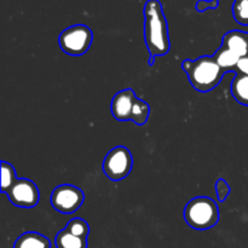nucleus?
I'll list each match as a JSON object with an SVG mask.
<instances>
[{"label": "nucleus", "mask_w": 248, "mask_h": 248, "mask_svg": "<svg viewBox=\"0 0 248 248\" xmlns=\"http://www.w3.org/2000/svg\"><path fill=\"white\" fill-rule=\"evenodd\" d=\"M143 16L144 41L150 55L149 65H153L155 57L166 55L171 47L169 26L159 0H148L143 9Z\"/></svg>", "instance_id": "f257e3e1"}, {"label": "nucleus", "mask_w": 248, "mask_h": 248, "mask_svg": "<svg viewBox=\"0 0 248 248\" xmlns=\"http://www.w3.org/2000/svg\"><path fill=\"white\" fill-rule=\"evenodd\" d=\"M182 69L188 74L191 86L200 92H208L216 89L225 73L213 56H202L194 61H183Z\"/></svg>", "instance_id": "f03ea898"}, {"label": "nucleus", "mask_w": 248, "mask_h": 248, "mask_svg": "<svg viewBox=\"0 0 248 248\" xmlns=\"http://www.w3.org/2000/svg\"><path fill=\"white\" fill-rule=\"evenodd\" d=\"M184 219L193 229H210L219 220V210L212 199L207 196H198L186 203L184 208Z\"/></svg>", "instance_id": "7ed1b4c3"}, {"label": "nucleus", "mask_w": 248, "mask_h": 248, "mask_svg": "<svg viewBox=\"0 0 248 248\" xmlns=\"http://www.w3.org/2000/svg\"><path fill=\"white\" fill-rule=\"evenodd\" d=\"M93 40L92 31L85 24H75L64 29L58 38L61 48L72 56H80L87 52Z\"/></svg>", "instance_id": "20e7f679"}, {"label": "nucleus", "mask_w": 248, "mask_h": 248, "mask_svg": "<svg viewBox=\"0 0 248 248\" xmlns=\"http://www.w3.org/2000/svg\"><path fill=\"white\" fill-rule=\"evenodd\" d=\"M133 166V157L130 150L123 145L113 148L103 160L104 174L110 181H120L130 174Z\"/></svg>", "instance_id": "39448f33"}, {"label": "nucleus", "mask_w": 248, "mask_h": 248, "mask_svg": "<svg viewBox=\"0 0 248 248\" xmlns=\"http://www.w3.org/2000/svg\"><path fill=\"white\" fill-rule=\"evenodd\" d=\"M85 195L82 190L72 184H62L53 189L51 194V205L63 215H73L84 203Z\"/></svg>", "instance_id": "423d86ee"}, {"label": "nucleus", "mask_w": 248, "mask_h": 248, "mask_svg": "<svg viewBox=\"0 0 248 248\" xmlns=\"http://www.w3.org/2000/svg\"><path fill=\"white\" fill-rule=\"evenodd\" d=\"M10 202L17 207L31 208L38 205L40 193L33 181L27 178H18L14 186L6 191Z\"/></svg>", "instance_id": "0eeeda50"}, {"label": "nucleus", "mask_w": 248, "mask_h": 248, "mask_svg": "<svg viewBox=\"0 0 248 248\" xmlns=\"http://www.w3.org/2000/svg\"><path fill=\"white\" fill-rule=\"evenodd\" d=\"M136 98H137V96L132 89H125L118 92L113 97V101L110 104L111 114H113L114 118L120 121L130 120Z\"/></svg>", "instance_id": "6e6552de"}, {"label": "nucleus", "mask_w": 248, "mask_h": 248, "mask_svg": "<svg viewBox=\"0 0 248 248\" xmlns=\"http://www.w3.org/2000/svg\"><path fill=\"white\" fill-rule=\"evenodd\" d=\"M222 46L239 56L240 58L248 55V33L242 31H230L223 36Z\"/></svg>", "instance_id": "1a4fd4ad"}, {"label": "nucleus", "mask_w": 248, "mask_h": 248, "mask_svg": "<svg viewBox=\"0 0 248 248\" xmlns=\"http://www.w3.org/2000/svg\"><path fill=\"white\" fill-rule=\"evenodd\" d=\"M14 248H51V242L39 232H24L15 241Z\"/></svg>", "instance_id": "9d476101"}, {"label": "nucleus", "mask_w": 248, "mask_h": 248, "mask_svg": "<svg viewBox=\"0 0 248 248\" xmlns=\"http://www.w3.org/2000/svg\"><path fill=\"white\" fill-rule=\"evenodd\" d=\"M55 244L57 248H87V246H89L87 239L75 236V235L70 234L65 229L61 230L56 235Z\"/></svg>", "instance_id": "9b49d317"}, {"label": "nucleus", "mask_w": 248, "mask_h": 248, "mask_svg": "<svg viewBox=\"0 0 248 248\" xmlns=\"http://www.w3.org/2000/svg\"><path fill=\"white\" fill-rule=\"evenodd\" d=\"M232 93L240 104L248 107V75H235L232 82Z\"/></svg>", "instance_id": "f8f14e48"}, {"label": "nucleus", "mask_w": 248, "mask_h": 248, "mask_svg": "<svg viewBox=\"0 0 248 248\" xmlns=\"http://www.w3.org/2000/svg\"><path fill=\"white\" fill-rule=\"evenodd\" d=\"M213 57H215L218 65H219L224 72L236 69V65L240 61L239 56L235 55L232 51H230L229 48H227L225 46H220L219 50L215 53Z\"/></svg>", "instance_id": "ddd939ff"}, {"label": "nucleus", "mask_w": 248, "mask_h": 248, "mask_svg": "<svg viewBox=\"0 0 248 248\" xmlns=\"http://www.w3.org/2000/svg\"><path fill=\"white\" fill-rule=\"evenodd\" d=\"M150 115V107L145 101L140 98H136L135 104H133L132 113H131V121L138 126L145 125Z\"/></svg>", "instance_id": "4468645a"}, {"label": "nucleus", "mask_w": 248, "mask_h": 248, "mask_svg": "<svg viewBox=\"0 0 248 248\" xmlns=\"http://www.w3.org/2000/svg\"><path fill=\"white\" fill-rule=\"evenodd\" d=\"M16 171L14 166L6 161H1V193L6 194V191L11 188L17 181Z\"/></svg>", "instance_id": "2eb2a0df"}, {"label": "nucleus", "mask_w": 248, "mask_h": 248, "mask_svg": "<svg viewBox=\"0 0 248 248\" xmlns=\"http://www.w3.org/2000/svg\"><path fill=\"white\" fill-rule=\"evenodd\" d=\"M67 232H69L70 234L75 235V236L84 237L87 239L90 234V227L87 224V222H85L81 218H73L68 222V224L64 228Z\"/></svg>", "instance_id": "dca6fc26"}, {"label": "nucleus", "mask_w": 248, "mask_h": 248, "mask_svg": "<svg viewBox=\"0 0 248 248\" xmlns=\"http://www.w3.org/2000/svg\"><path fill=\"white\" fill-rule=\"evenodd\" d=\"M232 15L237 23L248 27V0H235L232 4Z\"/></svg>", "instance_id": "f3484780"}, {"label": "nucleus", "mask_w": 248, "mask_h": 248, "mask_svg": "<svg viewBox=\"0 0 248 248\" xmlns=\"http://www.w3.org/2000/svg\"><path fill=\"white\" fill-rule=\"evenodd\" d=\"M216 193H217V198L219 202H224L227 200L230 194V186L225 179H218L217 183H216Z\"/></svg>", "instance_id": "a211bd4d"}, {"label": "nucleus", "mask_w": 248, "mask_h": 248, "mask_svg": "<svg viewBox=\"0 0 248 248\" xmlns=\"http://www.w3.org/2000/svg\"><path fill=\"white\" fill-rule=\"evenodd\" d=\"M219 5V0H199L195 5L198 12H203L208 9H217Z\"/></svg>", "instance_id": "6ab92c4d"}, {"label": "nucleus", "mask_w": 248, "mask_h": 248, "mask_svg": "<svg viewBox=\"0 0 248 248\" xmlns=\"http://www.w3.org/2000/svg\"><path fill=\"white\" fill-rule=\"evenodd\" d=\"M236 70L239 72V74L248 75V55L240 58L239 63L236 65Z\"/></svg>", "instance_id": "aec40b11"}]
</instances>
